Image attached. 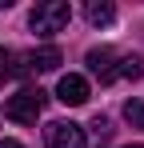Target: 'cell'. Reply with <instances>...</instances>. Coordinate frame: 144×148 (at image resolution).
I'll return each instance as SVG.
<instances>
[{"label":"cell","mask_w":144,"mask_h":148,"mask_svg":"<svg viewBox=\"0 0 144 148\" xmlns=\"http://www.w3.org/2000/svg\"><path fill=\"white\" fill-rule=\"evenodd\" d=\"M84 16H88V24L104 28V24H112V20H116V8H112L108 0H88V4H84Z\"/></svg>","instance_id":"obj_7"},{"label":"cell","mask_w":144,"mask_h":148,"mask_svg":"<svg viewBox=\"0 0 144 148\" xmlns=\"http://www.w3.org/2000/svg\"><path fill=\"white\" fill-rule=\"evenodd\" d=\"M72 20V8L68 0H44V4H36L32 8V16H28V24L36 36H52V32H64Z\"/></svg>","instance_id":"obj_1"},{"label":"cell","mask_w":144,"mask_h":148,"mask_svg":"<svg viewBox=\"0 0 144 148\" xmlns=\"http://www.w3.org/2000/svg\"><path fill=\"white\" fill-rule=\"evenodd\" d=\"M0 148H24L20 140H0Z\"/></svg>","instance_id":"obj_12"},{"label":"cell","mask_w":144,"mask_h":148,"mask_svg":"<svg viewBox=\"0 0 144 148\" xmlns=\"http://www.w3.org/2000/svg\"><path fill=\"white\" fill-rule=\"evenodd\" d=\"M20 60H24V64H16V76H28V72H56V68L64 64V52L56 48V44H44V48L20 56Z\"/></svg>","instance_id":"obj_3"},{"label":"cell","mask_w":144,"mask_h":148,"mask_svg":"<svg viewBox=\"0 0 144 148\" xmlns=\"http://www.w3.org/2000/svg\"><path fill=\"white\" fill-rule=\"evenodd\" d=\"M16 76V52H8V48H0V88L8 84Z\"/></svg>","instance_id":"obj_9"},{"label":"cell","mask_w":144,"mask_h":148,"mask_svg":"<svg viewBox=\"0 0 144 148\" xmlns=\"http://www.w3.org/2000/svg\"><path fill=\"white\" fill-rule=\"evenodd\" d=\"M116 76H124V80H140V76H144V60H140V56H120Z\"/></svg>","instance_id":"obj_8"},{"label":"cell","mask_w":144,"mask_h":148,"mask_svg":"<svg viewBox=\"0 0 144 148\" xmlns=\"http://www.w3.org/2000/svg\"><path fill=\"white\" fill-rule=\"evenodd\" d=\"M128 148H144V144H128Z\"/></svg>","instance_id":"obj_13"},{"label":"cell","mask_w":144,"mask_h":148,"mask_svg":"<svg viewBox=\"0 0 144 148\" xmlns=\"http://www.w3.org/2000/svg\"><path fill=\"white\" fill-rule=\"evenodd\" d=\"M48 148H88V136L72 120H52L48 124Z\"/></svg>","instance_id":"obj_4"},{"label":"cell","mask_w":144,"mask_h":148,"mask_svg":"<svg viewBox=\"0 0 144 148\" xmlns=\"http://www.w3.org/2000/svg\"><path fill=\"white\" fill-rule=\"evenodd\" d=\"M92 128H96V136H100V140H108V120H104V116H96Z\"/></svg>","instance_id":"obj_11"},{"label":"cell","mask_w":144,"mask_h":148,"mask_svg":"<svg viewBox=\"0 0 144 148\" xmlns=\"http://www.w3.org/2000/svg\"><path fill=\"white\" fill-rule=\"evenodd\" d=\"M124 120L132 124V128H144V100H128V104H124Z\"/></svg>","instance_id":"obj_10"},{"label":"cell","mask_w":144,"mask_h":148,"mask_svg":"<svg viewBox=\"0 0 144 148\" xmlns=\"http://www.w3.org/2000/svg\"><path fill=\"white\" fill-rule=\"evenodd\" d=\"M56 100L60 104H84L88 100V80L84 76H76V72H68V76H60V84H56Z\"/></svg>","instance_id":"obj_6"},{"label":"cell","mask_w":144,"mask_h":148,"mask_svg":"<svg viewBox=\"0 0 144 148\" xmlns=\"http://www.w3.org/2000/svg\"><path fill=\"white\" fill-rule=\"evenodd\" d=\"M44 104H48V92L28 84V88H20L16 96H8L4 116H8V120H16V124H36V116L44 112Z\"/></svg>","instance_id":"obj_2"},{"label":"cell","mask_w":144,"mask_h":148,"mask_svg":"<svg viewBox=\"0 0 144 148\" xmlns=\"http://www.w3.org/2000/svg\"><path fill=\"white\" fill-rule=\"evenodd\" d=\"M84 60H88V72H92L100 84H112V80H116V52L112 48H92Z\"/></svg>","instance_id":"obj_5"}]
</instances>
